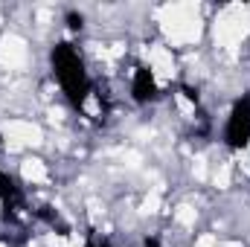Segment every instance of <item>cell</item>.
Masks as SVG:
<instances>
[{
	"mask_svg": "<svg viewBox=\"0 0 250 247\" xmlns=\"http://www.w3.org/2000/svg\"><path fill=\"white\" fill-rule=\"evenodd\" d=\"M192 175H195L198 181H207V160H204V157H198V160H195V166H192Z\"/></svg>",
	"mask_w": 250,
	"mask_h": 247,
	"instance_id": "cell-11",
	"label": "cell"
},
{
	"mask_svg": "<svg viewBox=\"0 0 250 247\" xmlns=\"http://www.w3.org/2000/svg\"><path fill=\"white\" fill-rule=\"evenodd\" d=\"M84 111H87L90 117H102V111H99V99H96V96H90V99L84 102Z\"/></svg>",
	"mask_w": 250,
	"mask_h": 247,
	"instance_id": "cell-12",
	"label": "cell"
},
{
	"mask_svg": "<svg viewBox=\"0 0 250 247\" xmlns=\"http://www.w3.org/2000/svg\"><path fill=\"white\" fill-rule=\"evenodd\" d=\"M0 247H6V245H0Z\"/></svg>",
	"mask_w": 250,
	"mask_h": 247,
	"instance_id": "cell-15",
	"label": "cell"
},
{
	"mask_svg": "<svg viewBox=\"0 0 250 247\" xmlns=\"http://www.w3.org/2000/svg\"><path fill=\"white\" fill-rule=\"evenodd\" d=\"M175 102H178V111H181V117H195V102L189 99L187 93H175Z\"/></svg>",
	"mask_w": 250,
	"mask_h": 247,
	"instance_id": "cell-8",
	"label": "cell"
},
{
	"mask_svg": "<svg viewBox=\"0 0 250 247\" xmlns=\"http://www.w3.org/2000/svg\"><path fill=\"white\" fill-rule=\"evenodd\" d=\"M21 178H23L26 184H47V166H44V160L26 157V160L21 163Z\"/></svg>",
	"mask_w": 250,
	"mask_h": 247,
	"instance_id": "cell-5",
	"label": "cell"
},
{
	"mask_svg": "<svg viewBox=\"0 0 250 247\" xmlns=\"http://www.w3.org/2000/svg\"><path fill=\"white\" fill-rule=\"evenodd\" d=\"M215 186L218 189H227L230 186V163H221L218 172H215Z\"/></svg>",
	"mask_w": 250,
	"mask_h": 247,
	"instance_id": "cell-9",
	"label": "cell"
},
{
	"mask_svg": "<svg viewBox=\"0 0 250 247\" xmlns=\"http://www.w3.org/2000/svg\"><path fill=\"white\" fill-rule=\"evenodd\" d=\"M84 245V239L79 236V233H70V239H67V247H82Z\"/></svg>",
	"mask_w": 250,
	"mask_h": 247,
	"instance_id": "cell-13",
	"label": "cell"
},
{
	"mask_svg": "<svg viewBox=\"0 0 250 247\" xmlns=\"http://www.w3.org/2000/svg\"><path fill=\"white\" fill-rule=\"evenodd\" d=\"M248 35H250V6H227V9L218 12V18L212 23L215 47L236 50Z\"/></svg>",
	"mask_w": 250,
	"mask_h": 247,
	"instance_id": "cell-1",
	"label": "cell"
},
{
	"mask_svg": "<svg viewBox=\"0 0 250 247\" xmlns=\"http://www.w3.org/2000/svg\"><path fill=\"white\" fill-rule=\"evenodd\" d=\"M192 247H218V239H215L212 233H201V236H198V242H195Z\"/></svg>",
	"mask_w": 250,
	"mask_h": 247,
	"instance_id": "cell-10",
	"label": "cell"
},
{
	"mask_svg": "<svg viewBox=\"0 0 250 247\" xmlns=\"http://www.w3.org/2000/svg\"><path fill=\"white\" fill-rule=\"evenodd\" d=\"M29 62V44L18 32H6L0 38V64L9 70H23Z\"/></svg>",
	"mask_w": 250,
	"mask_h": 247,
	"instance_id": "cell-3",
	"label": "cell"
},
{
	"mask_svg": "<svg viewBox=\"0 0 250 247\" xmlns=\"http://www.w3.org/2000/svg\"><path fill=\"white\" fill-rule=\"evenodd\" d=\"M3 134H6V148L9 151H18L23 145H41L44 143L41 125L29 123V120H9V123L3 125Z\"/></svg>",
	"mask_w": 250,
	"mask_h": 247,
	"instance_id": "cell-2",
	"label": "cell"
},
{
	"mask_svg": "<svg viewBox=\"0 0 250 247\" xmlns=\"http://www.w3.org/2000/svg\"><path fill=\"white\" fill-rule=\"evenodd\" d=\"M218 247H245V245H242V242H221Z\"/></svg>",
	"mask_w": 250,
	"mask_h": 247,
	"instance_id": "cell-14",
	"label": "cell"
},
{
	"mask_svg": "<svg viewBox=\"0 0 250 247\" xmlns=\"http://www.w3.org/2000/svg\"><path fill=\"white\" fill-rule=\"evenodd\" d=\"M157 209H160V195H157V189H154V192H148V195L143 198L140 212H143V215H154Z\"/></svg>",
	"mask_w": 250,
	"mask_h": 247,
	"instance_id": "cell-7",
	"label": "cell"
},
{
	"mask_svg": "<svg viewBox=\"0 0 250 247\" xmlns=\"http://www.w3.org/2000/svg\"><path fill=\"white\" fill-rule=\"evenodd\" d=\"M148 64H151V70H154L160 79H172V76L178 73V62H175L172 50L163 47V44H151V47H148Z\"/></svg>",
	"mask_w": 250,
	"mask_h": 247,
	"instance_id": "cell-4",
	"label": "cell"
},
{
	"mask_svg": "<svg viewBox=\"0 0 250 247\" xmlns=\"http://www.w3.org/2000/svg\"><path fill=\"white\" fill-rule=\"evenodd\" d=\"M175 221H178L181 227H195V221H198V209H195L192 204H181V206L175 209Z\"/></svg>",
	"mask_w": 250,
	"mask_h": 247,
	"instance_id": "cell-6",
	"label": "cell"
}]
</instances>
